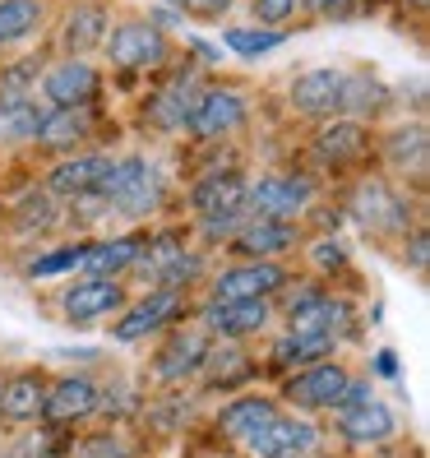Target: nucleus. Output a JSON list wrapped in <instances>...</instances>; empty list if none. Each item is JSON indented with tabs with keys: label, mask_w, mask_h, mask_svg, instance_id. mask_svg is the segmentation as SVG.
<instances>
[{
	"label": "nucleus",
	"mask_w": 430,
	"mask_h": 458,
	"mask_svg": "<svg viewBox=\"0 0 430 458\" xmlns=\"http://www.w3.org/2000/svg\"><path fill=\"white\" fill-rule=\"evenodd\" d=\"M163 195H167V176L153 157H112L102 185H97V199L106 204V213H116L125 223H148L157 208H163Z\"/></svg>",
	"instance_id": "nucleus-1"
},
{
	"label": "nucleus",
	"mask_w": 430,
	"mask_h": 458,
	"mask_svg": "<svg viewBox=\"0 0 430 458\" xmlns=\"http://www.w3.org/2000/svg\"><path fill=\"white\" fill-rule=\"evenodd\" d=\"M274 310L287 319V329H315V334H333L338 343L342 338H352L357 329V310L347 296H333L319 278H301V283H291L274 296Z\"/></svg>",
	"instance_id": "nucleus-2"
},
{
	"label": "nucleus",
	"mask_w": 430,
	"mask_h": 458,
	"mask_svg": "<svg viewBox=\"0 0 430 458\" xmlns=\"http://www.w3.org/2000/svg\"><path fill=\"white\" fill-rule=\"evenodd\" d=\"M246 176L240 172H208L190 191V213L204 241H232V232L246 218Z\"/></svg>",
	"instance_id": "nucleus-3"
},
{
	"label": "nucleus",
	"mask_w": 430,
	"mask_h": 458,
	"mask_svg": "<svg viewBox=\"0 0 430 458\" xmlns=\"http://www.w3.org/2000/svg\"><path fill=\"white\" fill-rule=\"evenodd\" d=\"M185 315V292L172 287H144V296L121 306V315L112 319V343L116 347H134V343H148L157 334H167L181 325Z\"/></svg>",
	"instance_id": "nucleus-4"
},
{
	"label": "nucleus",
	"mask_w": 430,
	"mask_h": 458,
	"mask_svg": "<svg viewBox=\"0 0 430 458\" xmlns=\"http://www.w3.org/2000/svg\"><path fill=\"white\" fill-rule=\"evenodd\" d=\"M315 204V181L301 172H268L246 185V213L278 223H301Z\"/></svg>",
	"instance_id": "nucleus-5"
},
{
	"label": "nucleus",
	"mask_w": 430,
	"mask_h": 458,
	"mask_svg": "<svg viewBox=\"0 0 430 458\" xmlns=\"http://www.w3.org/2000/svg\"><path fill=\"white\" fill-rule=\"evenodd\" d=\"M287 264L282 259H236L208 278L213 301H274L287 287Z\"/></svg>",
	"instance_id": "nucleus-6"
},
{
	"label": "nucleus",
	"mask_w": 430,
	"mask_h": 458,
	"mask_svg": "<svg viewBox=\"0 0 430 458\" xmlns=\"http://www.w3.org/2000/svg\"><path fill=\"white\" fill-rule=\"evenodd\" d=\"M347 385H352V370H347L342 361L325 357V361H315V366H301V370H291L287 380H282V403H291L297 412H333Z\"/></svg>",
	"instance_id": "nucleus-7"
},
{
	"label": "nucleus",
	"mask_w": 430,
	"mask_h": 458,
	"mask_svg": "<svg viewBox=\"0 0 430 458\" xmlns=\"http://www.w3.org/2000/svg\"><path fill=\"white\" fill-rule=\"evenodd\" d=\"M125 301H130L125 278H84L79 274L61 292V315H65V325L89 329V325H102V319H116Z\"/></svg>",
	"instance_id": "nucleus-8"
},
{
	"label": "nucleus",
	"mask_w": 430,
	"mask_h": 458,
	"mask_svg": "<svg viewBox=\"0 0 430 458\" xmlns=\"http://www.w3.org/2000/svg\"><path fill=\"white\" fill-rule=\"evenodd\" d=\"M97 398H102V385L84 370H70V375H56L46 380V398H42V421L38 426H51V430H70L79 421L97 417Z\"/></svg>",
	"instance_id": "nucleus-9"
},
{
	"label": "nucleus",
	"mask_w": 430,
	"mask_h": 458,
	"mask_svg": "<svg viewBox=\"0 0 430 458\" xmlns=\"http://www.w3.org/2000/svg\"><path fill=\"white\" fill-rule=\"evenodd\" d=\"M102 51L116 70H153L167 61V33L148 19H125L116 29H106Z\"/></svg>",
	"instance_id": "nucleus-10"
},
{
	"label": "nucleus",
	"mask_w": 430,
	"mask_h": 458,
	"mask_svg": "<svg viewBox=\"0 0 430 458\" xmlns=\"http://www.w3.org/2000/svg\"><path fill=\"white\" fill-rule=\"evenodd\" d=\"M352 218H357V227L361 232H375V236H402L408 232V223H412V204H408V195H398L393 185H384V181H361L357 191H352Z\"/></svg>",
	"instance_id": "nucleus-11"
},
{
	"label": "nucleus",
	"mask_w": 430,
	"mask_h": 458,
	"mask_svg": "<svg viewBox=\"0 0 430 458\" xmlns=\"http://www.w3.org/2000/svg\"><path fill=\"white\" fill-rule=\"evenodd\" d=\"M274 301H208L199 306V329L218 343H246L274 325Z\"/></svg>",
	"instance_id": "nucleus-12"
},
{
	"label": "nucleus",
	"mask_w": 430,
	"mask_h": 458,
	"mask_svg": "<svg viewBox=\"0 0 430 458\" xmlns=\"http://www.w3.org/2000/svg\"><path fill=\"white\" fill-rule=\"evenodd\" d=\"M319 445H325V430H319L310 417L278 412V417L246 445V454H255V458H315Z\"/></svg>",
	"instance_id": "nucleus-13"
},
{
	"label": "nucleus",
	"mask_w": 430,
	"mask_h": 458,
	"mask_svg": "<svg viewBox=\"0 0 430 458\" xmlns=\"http://www.w3.org/2000/svg\"><path fill=\"white\" fill-rule=\"evenodd\" d=\"M208 343L213 338L204 329H167V343H157V352H153V380L163 389H176L185 380H195L199 366H204Z\"/></svg>",
	"instance_id": "nucleus-14"
},
{
	"label": "nucleus",
	"mask_w": 430,
	"mask_h": 458,
	"mask_svg": "<svg viewBox=\"0 0 430 458\" xmlns=\"http://www.w3.org/2000/svg\"><path fill=\"white\" fill-rule=\"evenodd\" d=\"M246 116H250V106H246V98H240L236 89H204L199 102H195V112H190V121H185V130H190L195 140L213 144V140L236 134L240 125H246Z\"/></svg>",
	"instance_id": "nucleus-15"
},
{
	"label": "nucleus",
	"mask_w": 430,
	"mask_h": 458,
	"mask_svg": "<svg viewBox=\"0 0 430 458\" xmlns=\"http://www.w3.org/2000/svg\"><path fill=\"white\" fill-rule=\"evenodd\" d=\"M106 167H112V157H106V153H97V148H79V153H65L61 163L46 172L42 191H46V195H56L61 204H70V199H84V195H97V185H102Z\"/></svg>",
	"instance_id": "nucleus-16"
},
{
	"label": "nucleus",
	"mask_w": 430,
	"mask_h": 458,
	"mask_svg": "<svg viewBox=\"0 0 430 458\" xmlns=\"http://www.w3.org/2000/svg\"><path fill=\"white\" fill-rule=\"evenodd\" d=\"M301 246V223H278V218H255L246 213L240 227L232 232V250L240 259H282Z\"/></svg>",
	"instance_id": "nucleus-17"
},
{
	"label": "nucleus",
	"mask_w": 430,
	"mask_h": 458,
	"mask_svg": "<svg viewBox=\"0 0 430 458\" xmlns=\"http://www.w3.org/2000/svg\"><path fill=\"white\" fill-rule=\"evenodd\" d=\"M333 436L352 449H370V445H384L398 436V417L389 403L370 398V403H357V408H338L333 412Z\"/></svg>",
	"instance_id": "nucleus-18"
},
{
	"label": "nucleus",
	"mask_w": 430,
	"mask_h": 458,
	"mask_svg": "<svg viewBox=\"0 0 430 458\" xmlns=\"http://www.w3.org/2000/svg\"><path fill=\"white\" fill-rule=\"evenodd\" d=\"M282 412V403L278 398H268V394H250V389H240V394H232L223 408H218V430L232 440V445H240L246 449L259 430L268 426Z\"/></svg>",
	"instance_id": "nucleus-19"
},
{
	"label": "nucleus",
	"mask_w": 430,
	"mask_h": 458,
	"mask_svg": "<svg viewBox=\"0 0 430 458\" xmlns=\"http://www.w3.org/2000/svg\"><path fill=\"white\" fill-rule=\"evenodd\" d=\"M38 84H42L46 106H89L97 93V70L84 56H65L56 65H46Z\"/></svg>",
	"instance_id": "nucleus-20"
},
{
	"label": "nucleus",
	"mask_w": 430,
	"mask_h": 458,
	"mask_svg": "<svg viewBox=\"0 0 430 458\" xmlns=\"http://www.w3.org/2000/svg\"><path fill=\"white\" fill-rule=\"evenodd\" d=\"M342 70L333 65H319V70H306L291 79L287 89V102L297 106L301 116H342Z\"/></svg>",
	"instance_id": "nucleus-21"
},
{
	"label": "nucleus",
	"mask_w": 430,
	"mask_h": 458,
	"mask_svg": "<svg viewBox=\"0 0 430 458\" xmlns=\"http://www.w3.org/2000/svg\"><path fill=\"white\" fill-rule=\"evenodd\" d=\"M195 380H199L204 389H246V385L255 380L250 347H246V343H218V338H213Z\"/></svg>",
	"instance_id": "nucleus-22"
},
{
	"label": "nucleus",
	"mask_w": 430,
	"mask_h": 458,
	"mask_svg": "<svg viewBox=\"0 0 430 458\" xmlns=\"http://www.w3.org/2000/svg\"><path fill=\"white\" fill-rule=\"evenodd\" d=\"M144 246V232H125V236H89L84 241V259L79 274L84 278H125L134 255Z\"/></svg>",
	"instance_id": "nucleus-23"
},
{
	"label": "nucleus",
	"mask_w": 430,
	"mask_h": 458,
	"mask_svg": "<svg viewBox=\"0 0 430 458\" xmlns=\"http://www.w3.org/2000/svg\"><path fill=\"white\" fill-rule=\"evenodd\" d=\"M310 148H315V157L325 167H352V163H361V157H366L370 134L352 116H333V121H325V125L315 130V144Z\"/></svg>",
	"instance_id": "nucleus-24"
},
{
	"label": "nucleus",
	"mask_w": 430,
	"mask_h": 458,
	"mask_svg": "<svg viewBox=\"0 0 430 458\" xmlns=\"http://www.w3.org/2000/svg\"><path fill=\"white\" fill-rule=\"evenodd\" d=\"M42 398H46V375L19 370L0 385V421L5 426H38L42 421Z\"/></svg>",
	"instance_id": "nucleus-25"
},
{
	"label": "nucleus",
	"mask_w": 430,
	"mask_h": 458,
	"mask_svg": "<svg viewBox=\"0 0 430 458\" xmlns=\"http://www.w3.org/2000/svg\"><path fill=\"white\" fill-rule=\"evenodd\" d=\"M333 347H338V338H333V334L287 329V334H278V338H274V352H268V366H274L278 375H291V370H301V366H315V361L333 357Z\"/></svg>",
	"instance_id": "nucleus-26"
},
{
	"label": "nucleus",
	"mask_w": 430,
	"mask_h": 458,
	"mask_svg": "<svg viewBox=\"0 0 430 458\" xmlns=\"http://www.w3.org/2000/svg\"><path fill=\"white\" fill-rule=\"evenodd\" d=\"M199 79L195 74H181V79H172V84H163L153 98H148V125H157V130H185V121H190V112H195V102H199Z\"/></svg>",
	"instance_id": "nucleus-27"
},
{
	"label": "nucleus",
	"mask_w": 430,
	"mask_h": 458,
	"mask_svg": "<svg viewBox=\"0 0 430 458\" xmlns=\"http://www.w3.org/2000/svg\"><path fill=\"white\" fill-rule=\"evenodd\" d=\"M384 163L402 176H421L426 172V157H430V130L421 121H408V125H393L384 134Z\"/></svg>",
	"instance_id": "nucleus-28"
},
{
	"label": "nucleus",
	"mask_w": 430,
	"mask_h": 458,
	"mask_svg": "<svg viewBox=\"0 0 430 458\" xmlns=\"http://www.w3.org/2000/svg\"><path fill=\"white\" fill-rule=\"evenodd\" d=\"M84 140H89V112L84 106H51V112H42L33 144H42L46 153H74Z\"/></svg>",
	"instance_id": "nucleus-29"
},
{
	"label": "nucleus",
	"mask_w": 430,
	"mask_h": 458,
	"mask_svg": "<svg viewBox=\"0 0 430 458\" xmlns=\"http://www.w3.org/2000/svg\"><path fill=\"white\" fill-rule=\"evenodd\" d=\"M106 29H112V19H106L102 5H93V0H84V5H70V14H65V33H61L65 56H84V61H89V51L102 47Z\"/></svg>",
	"instance_id": "nucleus-30"
},
{
	"label": "nucleus",
	"mask_w": 430,
	"mask_h": 458,
	"mask_svg": "<svg viewBox=\"0 0 430 458\" xmlns=\"http://www.w3.org/2000/svg\"><path fill=\"white\" fill-rule=\"evenodd\" d=\"M61 199L56 195H46V191H29V195H19L14 204V232L19 236H42V232H56L61 227Z\"/></svg>",
	"instance_id": "nucleus-31"
},
{
	"label": "nucleus",
	"mask_w": 430,
	"mask_h": 458,
	"mask_svg": "<svg viewBox=\"0 0 430 458\" xmlns=\"http://www.w3.org/2000/svg\"><path fill=\"white\" fill-rule=\"evenodd\" d=\"M42 106L33 98H0V144H33Z\"/></svg>",
	"instance_id": "nucleus-32"
},
{
	"label": "nucleus",
	"mask_w": 430,
	"mask_h": 458,
	"mask_svg": "<svg viewBox=\"0 0 430 458\" xmlns=\"http://www.w3.org/2000/svg\"><path fill=\"white\" fill-rule=\"evenodd\" d=\"M42 14H46L42 0H0V47L23 42L42 23Z\"/></svg>",
	"instance_id": "nucleus-33"
},
{
	"label": "nucleus",
	"mask_w": 430,
	"mask_h": 458,
	"mask_svg": "<svg viewBox=\"0 0 430 458\" xmlns=\"http://www.w3.org/2000/svg\"><path fill=\"white\" fill-rule=\"evenodd\" d=\"M79 259H84V241H61V246H51L42 255L29 259V274L33 283H46V278H65V274H79Z\"/></svg>",
	"instance_id": "nucleus-34"
},
{
	"label": "nucleus",
	"mask_w": 430,
	"mask_h": 458,
	"mask_svg": "<svg viewBox=\"0 0 430 458\" xmlns=\"http://www.w3.org/2000/svg\"><path fill=\"white\" fill-rule=\"evenodd\" d=\"M384 84H375L370 74H347L342 79V116H352V121H361L366 112H380L384 106Z\"/></svg>",
	"instance_id": "nucleus-35"
},
{
	"label": "nucleus",
	"mask_w": 430,
	"mask_h": 458,
	"mask_svg": "<svg viewBox=\"0 0 430 458\" xmlns=\"http://www.w3.org/2000/svg\"><path fill=\"white\" fill-rule=\"evenodd\" d=\"M287 42V29H227L223 33V47H232L236 56H246V61H259V56H268L274 47H282Z\"/></svg>",
	"instance_id": "nucleus-36"
},
{
	"label": "nucleus",
	"mask_w": 430,
	"mask_h": 458,
	"mask_svg": "<svg viewBox=\"0 0 430 458\" xmlns=\"http://www.w3.org/2000/svg\"><path fill=\"white\" fill-rule=\"evenodd\" d=\"M306 268L315 278H329V274H342L347 268V246L333 236V232H325V236H315L310 246H306Z\"/></svg>",
	"instance_id": "nucleus-37"
},
{
	"label": "nucleus",
	"mask_w": 430,
	"mask_h": 458,
	"mask_svg": "<svg viewBox=\"0 0 430 458\" xmlns=\"http://www.w3.org/2000/svg\"><path fill=\"white\" fill-rule=\"evenodd\" d=\"M42 70H46V65H42L38 56H23V61L5 65V70H0V98H33Z\"/></svg>",
	"instance_id": "nucleus-38"
},
{
	"label": "nucleus",
	"mask_w": 430,
	"mask_h": 458,
	"mask_svg": "<svg viewBox=\"0 0 430 458\" xmlns=\"http://www.w3.org/2000/svg\"><path fill=\"white\" fill-rule=\"evenodd\" d=\"M70 458H130V445L116 430H93V436H79Z\"/></svg>",
	"instance_id": "nucleus-39"
},
{
	"label": "nucleus",
	"mask_w": 430,
	"mask_h": 458,
	"mask_svg": "<svg viewBox=\"0 0 430 458\" xmlns=\"http://www.w3.org/2000/svg\"><path fill=\"white\" fill-rule=\"evenodd\" d=\"M306 0H255V23L259 29H287V19H297Z\"/></svg>",
	"instance_id": "nucleus-40"
},
{
	"label": "nucleus",
	"mask_w": 430,
	"mask_h": 458,
	"mask_svg": "<svg viewBox=\"0 0 430 458\" xmlns=\"http://www.w3.org/2000/svg\"><path fill=\"white\" fill-rule=\"evenodd\" d=\"M402 264H408L412 274H426V268H430V232L426 227H408V232H402Z\"/></svg>",
	"instance_id": "nucleus-41"
},
{
	"label": "nucleus",
	"mask_w": 430,
	"mask_h": 458,
	"mask_svg": "<svg viewBox=\"0 0 430 458\" xmlns=\"http://www.w3.org/2000/svg\"><path fill=\"white\" fill-rule=\"evenodd\" d=\"M185 14H195V19H223L236 0H181Z\"/></svg>",
	"instance_id": "nucleus-42"
},
{
	"label": "nucleus",
	"mask_w": 430,
	"mask_h": 458,
	"mask_svg": "<svg viewBox=\"0 0 430 458\" xmlns=\"http://www.w3.org/2000/svg\"><path fill=\"white\" fill-rule=\"evenodd\" d=\"M370 375H380V380H398V357L389 352V347H380V352H375Z\"/></svg>",
	"instance_id": "nucleus-43"
},
{
	"label": "nucleus",
	"mask_w": 430,
	"mask_h": 458,
	"mask_svg": "<svg viewBox=\"0 0 430 458\" xmlns=\"http://www.w3.org/2000/svg\"><path fill=\"white\" fill-rule=\"evenodd\" d=\"M352 0H306V10H315V14H333V10H347Z\"/></svg>",
	"instance_id": "nucleus-44"
},
{
	"label": "nucleus",
	"mask_w": 430,
	"mask_h": 458,
	"mask_svg": "<svg viewBox=\"0 0 430 458\" xmlns=\"http://www.w3.org/2000/svg\"><path fill=\"white\" fill-rule=\"evenodd\" d=\"M199 458H232V454H199Z\"/></svg>",
	"instance_id": "nucleus-45"
},
{
	"label": "nucleus",
	"mask_w": 430,
	"mask_h": 458,
	"mask_svg": "<svg viewBox=\"0 0 430 458\" xmlns=\"http://www.w3.org/2000/svg\"><path fill=\"white\" fill-rule=\"evenodd\" d=\"M412 5H421V10H426V5H430V0H412Z\"/></svg>",
	"instance_id": "nucleus-46"
},
{
	"label": "nucleus",
	"mask_w": 430,
	"mask_h": 458,
	"mask_svg": "<svg viewBox=\"0 0 430 458\" xmlns=\"http://www.w3.org/2000/svg\"><path fill=\"white\" fill-rule=\"evenodd\" d=\"M163 5H181V0H163Z\"/></svg>",
	"instance_id": "nucleus-47"
},
{
	"label": "nucleus",
	"mask_w": 430,
	"mask_h": 458,
	"mask_svg": "<svg viewBox=\"0 0 430 458\" xmlns=\"http://www.w3.org/2000/svg\"><path fill=\"white\" fill-rule=\"evenodd\" d=\"M51 458H65V454H51Z\"/></svg>",
	"instance_id": "nucleus-48"
}]
</instances>
